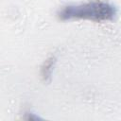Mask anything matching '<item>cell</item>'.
Masks as SVG:
<instances>
[{"label":"cell","instance_id":"1","mask_svg":"<svg viewBox=\"0 0 121 121\" xmlns=\"http://www.w3.org/2000/svg\"><path fill=\"white\" fill-rule=\"evenodd\" d=\"M116 13V8L109 2L92 0L85 3L64 6L58 11L57 15L62 21L84 19L95 22H106L112 21Z\"/></svg>","mask_w":121,"mask_h":121}]
</instances>
